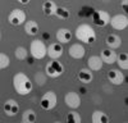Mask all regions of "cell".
I'll use <instances>...</instances> for the list:
<instances>
[{"mask_svg": "<svg viewBox=\"0 0 128 123\" xmlns=\"http://www.w3.org/2000/svg\"><path fill=\"white\" fill-rule=\"evenodd\" d=\"M64 102H66V105L68 108L74 110V109H78L81 106V98L77 92L69 91L66 94V96H64Z\"/></svg>", "mask_w": 128, "mask_h": 123, "instance_id": "obj_9", "label": "cell"}, {"mask_svg": "<svg viewBox=\"0 0 128 123\" xmlns=\"http://www.w3.org/2000/svg\"><path fill=\"white\" fill-rule=\"evenodd\" d=\"M102 64H104V63H102L101 58L98 56V55H92V56H90L88 60H87L88 69H91V70H100V69L102 68Z\"/></svg>", "mask_w": 128, "mask_h": 123, "instance_id": "obj_18", "label": "cell"}, {"mask_svg": "<svg viewBox=\"0 0 128 123\" xmlns=\"http://www.w3.org/2000/svg\"><path fill=\"white\" fill-rule=\"evenodd\" d=\"M108 80L113 85L119 86L124 82V74L123 72H120V69H110L108 72Z\"/></svg>", "mask_w": 128, "mask_h": 123, "instance_id": "obj_12", "label": "cell"}, {"mask_svg": "<svg viewBox=\"0 0 128 123\" xmlns=\"http://www.w3.org/2000/svg\"><path fill=\"white\" fill-rule=\"evenodd\" d=\"M0 36H2V35H0Z\"/></svg>", "mask_w": 128, "mask_h": 123, "instance_id": "obj_31", "label": "cell"}, {"mask_svg": "<svg viewBox=\"0 0 128 123\" xmlns=\"http://www.w3.org/2000/svg\"><path fill=\"white\" fill-rule=\"evenodd\" d=\"M112 27L114 30H118V31H123L127 28L128 26V18L126 14H115L113 17H110V22Z\"/></svg>", "mask_w": 128, "mask_h": 123, "instance_id": "obj_8", "label": "cell"}, {"mask_svg": "<svg viewBox=\"0 0 128 123\" xmlns=\"http://www.w3.org/2000/svg\"><path fill=\"white\" fill-rule=\"evenodd\" d=\"M9 64H10L9 56L6 54H4V53H0V70L6 68V67H9Z\"/></svg>", "mask_w": 128, "mask_h": 123, "instance_id": "obj_27", "label": "cell"}, {"mask_svg": "<svg viewBox=\"0 0 128 123\" xmlns=\"http://www.w3.org/2000/svg\"><path fill=\"white\" fill-rule=\"evenodd\" d=\"M91 120L92 123H106V122H109V117L101 110H95L92 113Z\"/></svg>", "mask_w": 128, "mask_h": 123, "instance_id": "obj_21", "label": "cell"}, {"mask_svg": "<svg viewBox=\"0 0 128 123\" xmlns=\"http://www.w3.org/2000/svg\"><path fill=\"white\" fill-rule=\"evenodd\" d=\"M74 35H76V38L78 41L83 44H92L96 40V32L92 28V26L87 24V23H82L80 24L76 31H74Z\"/></svg>", "mask_w": 128, "mask_h": 123, "instance_id": "obj_2", "label": "cell"}, {"mask_svg": "<svg viewBox=\"0 0 128 123\" xmlns=\"http://www.w3.org/2000/svg\"><path fill=\"white\" fill-rule=\"evenodd\" d=\"M56 8L58 5L52 2V0H46V2H44V4H42V10H44V14L50 17V16H54L55 12H56Z\"/></svg>", "mask_w": 128, "mask_h": 123, "instance_id": "obj_20", "label": "cell"}, {"mask_svg": "<svg viewBox=\"0 0 128 123\" xmlns=\"http://www.w3.org/2000/svg\"><path fill=\"white\" fill-rule=\"evenodd\" d=\"M105 44H106V46H108L109 49H113V50L118 49L122 45V38L118 35H115V34H110V35H108V37H106Z\"/></svg>", "mask_w": 128, "mask_h": 123, "instance_id": "obj_17", "label": "cell"}, {"mask_svg": "<svg viewBox=\"0 0 128 123\" xmlns=\"http://www.w3.org/2000/svg\"><path fill=\"white\" fill-rule=\"evenodd\" d=\"M8 22L12 26H19L26 22V13L22 9H13L8 16Z\"/></svg>", "mask_w": 128, "mask_h": 123, "instance_id": "obj_6", "label": "cell"}, {"mask_svg": "<svg viewBox=\"0 0 128 123\" xmlns=\"http://www.w3.org/2000/svg\"><path fill=\"white\" fill-rule=\"evenodd\" d=\"M92 22L99 27H105L110 22V14L105 10H96L92 14Z\"/></svg>", "mask_w": 128, "mask_h": 123, "instance_id": "obj_7", "label": "cell"}, {"mask_svg": "<svg viewBox=\"0 0 128 123\" xmlns=\"http://www.w3.org/2000/svg\"><path fill=\"white\" fill-rule=\"evenodd\" d=\"M35 78H36V82H37V85H38V86L45 85V82H46V77H45V76H42L41 73H37Z\"/></svg>", "mask_w": 128, "mask_h": 123, "instance_id": "obj_28", "label": "cell"}, {"mask_svg": "<svg viewBox=\"0 0 128 123\" xmlns=\"http://www.w3.org/2000/svg\"><path fill=\"white\" fill-rule=\"evenodd\" d=\"M24 31L28 36H36L38 34V24L35 22V20H26L24 22Z\"/></svg>", "mask_w": 128, "mask_h": 123, "instance_id": "obj_19", "label": "cell"}, {"mask_svg": "<svg viewBox=\"0 0 128 123\" xmlns=\"http://www.w3.org/2000/svg\"><path fill=\"white\" fill-rule=\"evenodd\" d=\"M115 63L118 64V67L120 69L127 70L128 69V55H127V53H119V54H116Z\"/></svg>", "mask_w": 128, "mask_h": 123, "instance_id": "obj_22", "label": "cell"}, {"mask_svg": "<svg viewBox=\"0 0 128 123\" xmlns=\"http://www.w3.org/2000/svg\"><path fill=\"white\" fill-rule=\"evenodd\" d=\"M122 9L124 12H128V0H122Z\"/></svg>", "mask_w": 128, "mask_h": 123, "instance_id": "obj_29", "label": "cell"}, {"mask_svg": "<svg viewBox=\"0 0 128 123\" xmlns=\"http://www.w3.org/2000/svg\"><path fill=\"white\" fill-rule=\"evenodd\" d=\"M56 101H58V96L54 91H48L42 95L41 100H40V105L44 110H51L56 106Z\"/></svg>", "mask_w": 128, "mask_h": 123, "instance_id": "obj_5", "label": "cell"}, {"mask_svg": "<svg viewBox=\"0 0 128 123\" xmlns=\"http://www.w3.org/2000/svg\"><path fill=\"white\" fill-rule=\"evenodd\" d=\"M54 16H56L59 19H68L70 17V10L68 8H64V6H58Z\"/></svg>", "mask_w": 128, "mask_h": 123, "instance_id": "obj_24", "label": "cell"}, {"mask_svg": "<svg viewBox=\"0 0 128 123\" xmlns=\"http://www.w3.org/2000/svg\"><path fill=\"white\" fill-rule=\"evenodd\" d=\"M14 55L18 60H26L27 59V55H28V50L23 46H18L14 51Z\"/></svg>", "mask_w": 128, "mask_h": 123, "instance_id": "obj_25", "label": "cell"}, {"mask_svg": "<svg viewBox=\"0 0 128 123\" xmlns=\"http://www.w3.org/2000/svg\"><path fill=\"white\" fill-rule=\"evenodd\" d=\"M13 87L17 94L24 96V95H28L32 91V82L27 74L18 72V73L13 76Z\"/></svg>", "mask_w": 128, "mask_h": 123, "instance_id": "obj_1", "label": "cell"}, {"mask_svg": "<svg viewBox=\"0 0 128 123\" xmlns=\"http://www.w3.org/2000/svg\"><path fill=\"white\" fill-rule=\"evenodd\" d=\"M17 2H18L19 4H22V5H27L31 0H17Z\"/></svg>", "mask_w": 128, "mask_h": 123, "instance_id": "obj_30", "label": "cell"}, {"mask_svg": "<svg viewBox=\"0 0 128 123\" xmlns=\"http://www.w3.org/2000/svg\"><path fill=\"white\" fill-rule=\"evenodd\" d=\"M67 122H69V123H81L82 122V118H81V116L78 114L77 112H69L68 114H67Z\"/></svg>", "mask_w": 128, "mask_h": 123, "instance_id": "obj_26", "label": "cell"}, {"mask_svg": "<svg viewBox=\"0 0 128 123\" xmlns=\"http://www.w3.org/2000/svg\"><path fill=\"white\" fill-rule=\"evenodd\" d=\"M36 119H37V116H36L35 110L26 109L23 112V114H22V122L23 123H34Z\"/></svg>", "mask_w": 128, "mask_h": 123, "instance_id": "obj_23", "label": "cell"}, {"mask_svg": "<svg viewBox=\"0 0 128 123\" xmlns=\"http://www.w3.org/2000/svg\"><path fill=\"white\" fill-rule=\"evenodd\" d=\"M102 63L105 64H114L115 63V59H116V53L113 49H104L101 51V55H100Z\"/></svg>", "mask_w": 128, "mask_h": 123, "instance_id": "obj_14", "label": "cell"}, {"mask_svg": "<svg viewBox=\"0 0 128 123\" xmlns=\"http://www.w3.org/2000/svg\"><path fill=\"white\" fill-rule=\"evenodd\" d=\"M77 78L80 80V82H82V84H84V85H87V84H91V82H92L94 74H92L91 69H88V68H82V69H80V72H78Z\"/></svg>", "mask_w": 128, "mask_h": 123, "instance_id": "obj_16", "label": "cell"}, {"mask_svg": "<svg viewBox=\"0 0 128 123\" xmlns=\"http://www.w3.org/2000/svg\"><path fill=\"white\" fill-rule=\"evenodd\" d=\"M46 55L51 59H59L63 55V46L60 42H52L46 46Z\"/></svg>", "mask_w": 128, "mask_h": 123, "instance_id": "obj_10", "label": "cell"}, {"mask_svg": "<svg viewBox=\"0 0 128 123\" xmlns=\"http://www.w3.org/2000/svg\"><path fill=\"white\" fill-rule=\"evenodd\" d=\"M55 37H56V41L60 44H67L70 41L72 38V32L68 30V28H59L55 34Z\"/></svg>", "mask_w": 128, "mask_h": 123, "instance_id": "obj_15", "label": "cell"}, {"mask_svg": "<svg viewBox=\"0 0 128 123\" xmlns=\"http://www.w3.org/2000/svg\"><path fill=\"white\" fill-rule=\"evenodd\" d=\"M63 72H64V66L60 62H58L56 59H52L51 62H49L45 67V74L49 76L50 78L60 77L63 74Z\"/></svg>", "mask_w": 128, "mask_h": 123, "instance_id": "obj_3", "label": "cell"}, {"mask_svg": "<svg viewBox=\"0 0 128 123\" xmlns=\"http://www.w3.org/2000/svg\"><path fill=\"white\" fill-rule=\"evenodd\" d=\"M84 54H86V49H84V46L80 42L73 44L69 48V55L73 59H82L84 56Z\"/></svg>", "mask_w": 128, "mask_h": 123, "instance_id": "obj_13", "label": "cell"}, {"mask_svg": "<svg viewBox=\"0 0 128 123\" xmlns=\"http://www.w3.org/2000/svg\"><path fill=\"white\" fill-rule=\"evenodd\" d=\"M30 53L32 58L35 59H42L46 56V45L41 40H34L30 45Z\"/></svg>", "mask_w": 128, "mask_h": 123, "instance_id": "obj_4", "label": "cell"}, {"mask_svg": "<svg viewBox=\"0 0 128 123\" xmlns=\"http://www.w3.org/2000/svg\"><path fill=\"white\" fill-rule=\"evenodd\" d=\"M3 109H4V113L8 117H14V116H17V113L19 110V105L14 99H8L4 102Z\"/></svg>", "mask_w": 128, "mask_h": 123, "instance_id": "obj_11", "label": "cell"}]
</instances>
